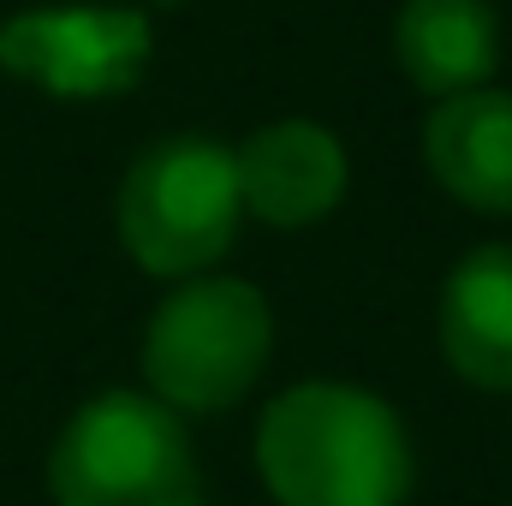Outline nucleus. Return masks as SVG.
Returning <instances> with one entry per match:
<instances>
[{"label":"nucleus","instance_id":"nucleus-6","mask_svg":"<svg viewBox=\"0 0 512 506\" xmlns=\"http://www.w3.org/2000/svg\"><path fill=\"white\" fill-rule=\"evenodd\" d=\"M239 161V197L268 227H310L346 197V149L316 120H280L245 137Z\"/></svg>","mask_w":512,"mask_h":506},{"label":"nucleus","instance_id":"nucleus-7","mask_svg":"<svg viewBox=\"0 0 512 506\" xmlns=\"http://www.w3.org/2000/svg\"><path fill=\"white\" fill-rule=\"evenodd\" d=\"M423 161L459 203L512 215V96L507 90L447 96L423 126Z\"/></svg>","mask_w":512,"mask_h":506},{"label":"nucleus","instance_id":"nucleus-2","mask_svg":"<svg viewBox=\"0 0 512 506\" xmlns=\"http://www.w3.org/2000/svg\"><path fill=\"white\" fill-rule=\"evenodd\" d=\"M54 506H203L179 417L155 393H102L72 411L48 459Z\"/></svg>","mask_w":512,"mask_h":506},{"label":"nucleus","instance_id":"nucleus-1","mask_svg":"<svg viewBox=\"0 0 512 506\" xmlns=\"http://www.w3.org/2000/svg\"><path fill=\"white\" fill-rule=\"evenodd\" d=\"M256 465L280 506H405L411 441L393 405L346 387L304 381L262 411Z\"/></svg>","mask_w":512,"mask_h":506},{"label":"nucleus","instance_id":"nucleus-5","mask_svg":"<svg viewBox=\"0 0 512 506\" xmlns=\"http://www.w3.org/2000/svg\"><path fill=\"white\" fill-rule=\"evenodd\" d=\"M149 48V18L137 6H30L0 24V72L60 102L126 96Z\"/></svg>","mask_w":512,"mask_h":506},{"label":"nucleus","instance_id":"nucleus-10","mask_svg":"<svg viewBox=\"0 0 512 506\" xmlns=\"http://www.w3.org/2000/svg\"><path fill=\"white\" fill-rule=\"evenodd\" d=\"M161 6H179V0H161Z\"/></svg>","mask_w":512,"mask_h":506},{"label":"nucleus","instance_id":"nucleus-9","mask_svg":"<svg viewBox=\"0 0 512 506\" xmlns=\"http://www.w3.org/2000/svg\"><path fill=\"white\" fill-rule=\"evenodd\" d=\"M399 66L423 96H465L501 60V30L483 0H405L399 12Z\"/></svg>","mask_w":512,"mask_h":506},{"label":"nucleus","instance_id":"nucleus-4","mask_svg":"<svg viewBox=\"0 0 512 506\" xmlns=\"http://www.w3.org/2000/svg\"><path fill=\"white\" fill-rule=\"evenodd\" d=\"M274 346V316L268 298L227 280L203 274L185 280L143 334V376L167 411H221L245 399V387L262 376Z\"/></svg>","mask_w":512,"mask_h":506},{"label":"nucleus","instance_id":"nucleus-8","mask_svg":"<svg viewBox=\"0 0 512 506\" xmlns=\"http://www.w3.org/2000/svg\"><path fill=\"white\" fill-rule=\"evenodd\" d=\"M441 352L471 387L512 393V245H483L447 274Z\"/></svg>","mask_w":512,"mask_h":506},{"label":"nucleus","instance_id":"nucleus-3","mask_svg":"<svg viewBox=\"0 0 512 506\" xmlns=\"http://www.w3.org/2000/svg\"><path fill=\"white\" fill-rule=\"evenodd\" d=\"M239 161L215 137H167L131 161L120 185V245L161 280H197L239 233Z\"/></svg>","mask_w":512,"mask_h":506}]
</instances>
